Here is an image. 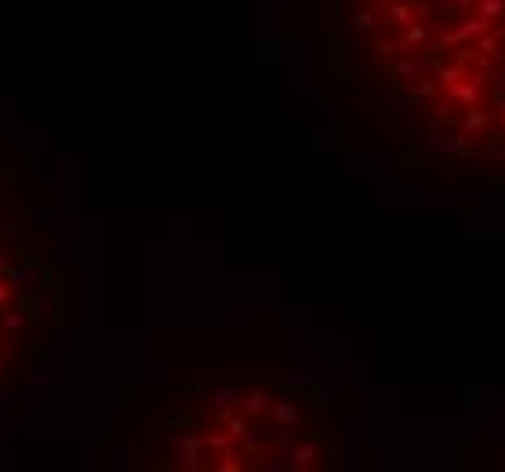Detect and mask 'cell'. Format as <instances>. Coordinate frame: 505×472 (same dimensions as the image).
I'll list each match as a JSON object with an SVG mask.
<instances>
[{"instance_id": "obj_3", "label": "cell", "mask_w": 505, "mask_h": 472, "mask_svg": "<svg viewBox=\"0 0 505 472\" xmlns=\"http://www.w3.org/2000/svg\"><path fill=\"white\" fill-rule=\"evenodd\" d=\"M66 266L55 222L0 178V436L51 396Z\"/></svg>"}, {"instance_id": "obj_2", "label": "cell", "mask_w": 505, "mask_h": 472, "mask_svg": "<svg viewBox=\"0 0 505 472\" xmlns=\"http://www.w3.org/2000/svg\"><path fill=\"white\" fill-rule=\"evenodd\" d=\"M353 461L339 389L313 371H218L145 421L138 468L313 472Z\"/></svg>"}, {"instance_id": "obj_1", "label": "cell", "mask_w": 505, "mask_h": 472, "mask_svg": "<svg viewBox=\"0 0 505 472\" xmlns=\"http://www.w3.org/2000/svg\"><path fill=\"white\" fill-rule=\"evenodd\" d=\"M356 102L426 160L505 178V0H324Z\"/></svg>"}]
</instances>
